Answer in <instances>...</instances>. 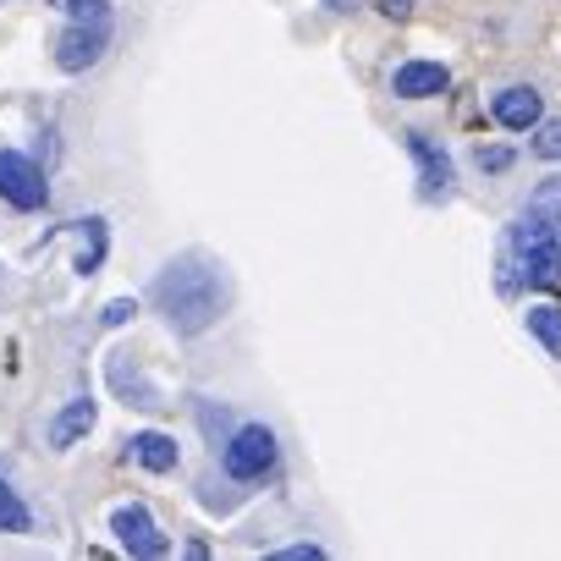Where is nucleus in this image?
I'll return each instance as SVG.
<instances>
[{"label": "nucleus", "mask_w": 561, "mask_h": 561, "mask_svg": "<svg viewBox=\"0 0 561 561\" xmlns=\"http://www.w3.org/2000/svg\"><path fill=\"white\" fill-rule=\"evenodd\" d=\"M149 298L160 304V314L171 320L176 336H198V331H209V325L220 320V309H226L220 270H215L209 259H198V253L165 264V270L154 275V293H149Z\"/></svg>", "instance_id": "f257e3e1"}, {"label": "nucleus", "mask_w": 561, "mask_h": 561, "mask_svg": "<svg viewBox=\"0 0 561 561\" xmlns=\"http://www.w3.org/2000/svg\"><path fill=\"white\" fill-rule=\"evenodd\" d=\"M67 18L72 23L56 39V67L61 72H89L105 56V45H111V7H105V0H78Z\"/></svg>", "instance_id": "f03ea898"}, {"label": "nucleus", "mask_w": 561, "mask_h": 561, "mask_svg": "<svg viewBox=\"0 0 561 561\" xmlns=\"http://www.w3.org/2000/svg\"><path fill=\"white\" fill-rule=\"evenodd\" d=\"M220 462L231 479H264L275 468V435L264 424H242L226 446H220Z\"/></svg>", "instance_id": "7ed1b4c3"}, {"label": "nucleus", "mask_w": 561, "mask_h": 561, "mask_svg": "<svg viewBox=\"0 0 561 561\" xmlns=\"http://www.w3.org/2000/svg\"><path fill=\"white\" fill-rule=\"evenodd\" d=\"M0 198H7L12 209H45L50 204V182H45V171L28 154L0 149Z\"/></svg>", "instance_id": "20e7f679"}, {"label": "nucleus", "mask_w": 561, "mask_h": 561, "mask_svg": "<svg viewBox=\"0 0 561 561\" xmlns=\"http://www.w3.org/2000/svg\"><path fill=\"white\" fill-rule=\"evenodd\" d=\"M111 534L122 539V550L127 556H144V561H154V556H165L171 545H165V534H160V523L144 512V506H122L116 517H111Z\"/></svg>", "instance_id": "39448f33"}, {"label": "nucleus", "mask_w": 561, "mask_h": 561, "mask_svg": "<svg viewBox=\"0 0 561 561\" xmlns=\"http://www.w3.org/2000/svg\"><path fill=\"white\" fill-rule=\"evenodd\" d=\"M446 83H451V72L440 61H402L391 78V94L397 100H435V94H446Z\"/></svg>", "instance_id": "423d86ee"}, {"label": "nucleus", "mask_w": 561, "mask_h": 561, "mask_svg": "<svg viewBox=\"0 0 561 561\" xmlns=\"http://www.w3.org/2000/svg\"><path fill=\"white\" fill-rule=\"evenodd\" d=\"M490 111H495V122H501L506 133H534V127L545 122V105H539L534 89H501Z\"/></svg>", "instance_id": "0eeeda50"}, {"label": "nucleus", "mask_w": 561, "mask_h": 561, "mask_svg": "<svg viewBox=\"0 0 561 561\" xmlns=\"http://www.w3.org/2000/svg\"><path fill=\"white\" fill-rule=\"evenodd\" d=\"M408 154L419 160V182H424V198H440L451 187V160L446 149H435L424 133H408Z\"/></svg>", "instance_id": "6e6552de"}, {"label": "nucleus", "mask_w": 561, "mask_h": 561, "mask_svg": "<svg viewBox=\"0 0 561 561\" xmlns=\"http://www.w3.org/2000/svg\"><path fill=\"white\" fill-rule=\"evenodd\" d=\"M89 430H94V402H89V397H72V402L50 419V446H56V451H72Z\"/></svg>", "instance_id": "1a4fd4ad"}, {"label": "nucleus", "mask_w": 561, "mask_h": 561, "mask_svg": "<svg viewBox=\"0 0 561 561\" xmlns=\"http://www.w3.org/2000/svg\"><path fill=\"white\" fill-rule=\"evenodd\" d=\"M133 457H138L149 473H171V468H176V440L160 435V430H144V435H133Z\"/></svg>", "instance_id": "9d476101"}, {"label": "nucleus", "mask_w": 561, "mask_h": 561, "mask_svg": "<svg viewBox=\"0 0 561 561\" xmlns=\"http://www.w3.org/2000/svg\"><path fill=\"white\" fill-rule=\"evenodd\" d=\"M528 336H539L545 353L561 358V304H534L528 309Z\"/></svg>", "instance_id": "9b49d317"}, {"label": "nucleus", "mask_w": 561, "mask_h": 561, "mask_svg": "<svg viewBox=\"0 0 561 561\" xmlns=\"http://www.w3.org/2000/svg\"><path fill=\"white\" fill-rule=\"evenodd\" d=\"M0 528H7V534H28L34 528V512L23 506V495L7 479H0Z\"/></svg>", "instance_id": "f8f14e48"}, {"label": "nucleus", "mask_w": 561, "mask_h": 561, "mask_svg": "<svg viewBox=\"0 0 561 561\" xmlns=\"http://www.w3.org/2000/svg\"><path fill=\"white\" fill-rule=\"evenodd\" d=\"M528 215H550V220H561V176H550V182H539L534 193H528V204H523Z\"/></svg>", "instance_id": "ddd939ff"}, {"label": "nucleus", "mask_w": 561, "mask_h": 561, "mask_svg": "<svg viewBox=\"0 0 561 561\" xmlns=\"http://www.w3.org/2000/svg\"><path fill=\"white\" fill-rule=\"evenodd\" d=\"M111 380H116V391H138V408H165L160 391H154L149 380H138V375L127 380V364H111Z\"/></svg>", "instance_id": "4468645a"}, {"label": "nucleus", "mask_w": 561, "mask_h": 561, "mask_svg": "<svg viewBox=\"0 0 561 561\" xmlns=\"http://www.w3.org/2000/svg\"><path fill=\"white\" fill-rule=\"evenodd\" d=\"M534 154L539 160H561V122H539L534 127Z\"/></svg>", "instance_id": "2eb2a0df"}, {"label": "nucleus", "mask_w": 561, "mask_h": 561, "mask_svg": "<svg viewBox=\"0 0 561 561\" xmlns=\"http://www.w3.org/2000/svg\"><path fill=\"white\" fill-rule=\"evenodd\" d=\"M133 314H138V298H111V304H105V314H100V320H105V325H127V320H133Z\"/></svg>", "instance_id": "dca6fc26"}, {"label": "nucleus", "mask_w": 561, "mask_h": 561, "mask_svg": "<svg viewBox=\"0 0 561 561\" xmlns=\"http://www.w3.org/2000/svg\"><path fill=\"white\" fill-rule=\"evenodd\" d=\"M325 550L320 545H280V550H270V561H320Z\"/></svg>", "instance_id": "f3484780"}, {"label": "nucleus", "mask_w": 561, "mask_h": 561, "mask_svg": "<svg viewBox=\"0 0 561 561\" xmlns=\"http://www.w3.org/2000/svg\"><path fill=\"white\" fill-rule=\"evenodd\" d=\"M479 165H484V171H506L512 154H506V149H479Z\"/></svg>", "instance_id": "a211bd4d"}, {"label": "nucleus", "mask_w": 561, "mask_h": 561, "mask_svg": "<svg viewBox=\"0 0 561 561\" xmlns=\"http://www.w3.org/2000/svg\"><path fill=\"white\" fill-rule=\"evenodd\" d=\"M380 12H386V18H408L413 0H380Z\"/></svg>", "instance_id": "6ab92c4d"}, {"label": "nucleus", "mask_w": 561, "mask_h": 561, "mask_svg": "<svg viewBox=\"0 0 561 561\" xmlns=\"http://www.w3.org/2000/svg\"><path fill=\"white\" fill-rule=\"evenodd\" d=\"M50 7H56V12H72V7H78V0H50Z\"/></svg>", "instance_id": "aec40b11"}]
</instances>
